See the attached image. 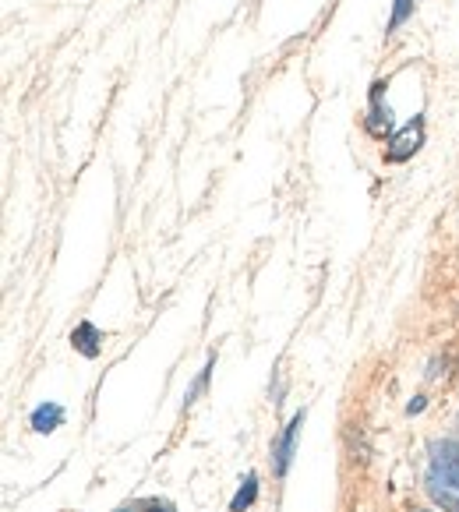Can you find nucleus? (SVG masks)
<instances>
[{"label": "nucleus", "instance_id": "f257e3e1", "mask_svg": "<svg viewBox=\"0 0 459 512\" xmlns=\"http://www.w3.org/2000/svg\"><path fill=\"white\" fill-rule=\"evenodd\" d=\"M428 495L445 512H459V442L435 438L428 445V474H424Z\"/></svg>", "mask_w": 459, "mask_h": 512}, {"label": "nucleus", "instance_id": "f03ea898", "mask_svg": "<svg viewBox=\"0 0 459 512\" xmlns=\"http://www.w3.org/2000/svg\"><path fill=\"white\" fill-rule=\"evenodd\" d=\"M301 428H304V410L301 414L290 417V424L283 428V435L272 442V474L283 477L294 463V452H297V438H301Z\"/></svg>", "mask_w": 459, "mask_h": 512}, {"label": "nucleus", "instance_id": "7ed1b4c3", "mask_svg": "<svg viewBox=\"0 0 459 512\" xmlns=\"http://www.w3.org/2000/svg\"><path fill=\"white\" fill-rule=\"evenodd\" d=\"M421 145H424V121L417 117V121H410L399 135H392L389 149H385V159H389V163H407Z\"/></svg>", "mask_w": 459, "mask_h": 512}, {"label": "nucleus", "instance_id": "20e7f679", "mask_svg": "<svg viewBox=\"0 0 459 512\" xmlns=\"http://www.w3.org/2000/svg\"><path fill=\"white\" fill-rule=\"evenodd\" d=\"M382 89H385L382 82L371 85V106H368V131L371 135H385V131L392 128V113H389V106L382 103Z\"/></svg>", "mask_w": 459, "mask_h": 512}, {"label": "nucleus", "instance_id": "39448f33", "mask_svg": "<svg viewBox=\"0 0 459 512\" xmlns=\"http://www.w3.org/2000/svg\"><path fill=\"white\" fill-rule=\"evenodd\" d=\"M71 343H75V350L82 357H99V350H103V332H99L92 322H82L75 332H71Z\"/></svg>", "mask_w": 459, "mask_h": 512}, {"label": "nucleus", "instance_id": "423d86ee", "mask_svg": "<svg viewBox=\"0 0 459 512\" xmlns=\"http://www.w3.org/2000/svg\"><path fill=\"white\" fill-rule=\"evenodd\" d=\"M61 424H64L61 403H43V407L32 410V431H39V435H53Z\"/></svg>", "mask_w": 459, "mask_h": 512}, {"label": "nucleus", "instance_id": "0eeeda50", "mask_svg": "<svg viewBox=\"0 0 459 512\" xmlns=\"http://www.w3.org/2000/svg\"><path fill=\"white\" fill-rule=\"evenodd\" d=\"M255 498H258V474H248V477L241 481V491L234 495V502H230V512L251 509V505H255Z\"/></svg>", "mask_w": 459, "mask_h": 512}, {"label": "nucleus", "instance_id": "6e6552de", "mask_svg": "<svg viewBox=\"0 0 459 512\" xmlns=\"http://www.w3.org/2000/svg\"><path fill=\"white\" fill-rule=\"evenodd\" d=\"M142 512H174V505H166V502H149Z\"/></svg>", "mask_w": 459, "mask_h": 512}, {"label": "nucleus", "instance_id": "1a4fd4ad", "mask_svg": "<svg viewBox=\"0 0 459 512\" xmlns=\"http://www.w3.org/2000/svg\"><path fill=\"white\" fill-rule=\"evenodd\" d=\"M117 512H131V509H117Z\"/></svg>", "mask_w": 459, "mask_h": 512}]
</instances>
